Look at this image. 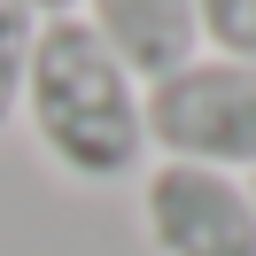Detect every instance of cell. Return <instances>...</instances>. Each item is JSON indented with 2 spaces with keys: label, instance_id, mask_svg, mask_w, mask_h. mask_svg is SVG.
<instances>
[{
  "label": "cell",
  "instance_id": "cell-3",
  "mask_svg": "<svg viewBox=\"0 0 256 256\" xmlns=\"http://www.w3.org/2000/svg\"><path fill=\"white\" fill-rule=\"evenodd\" d=\"M140 233L156 256H256V194L233 171L156 156L140 171Z\"/></svg>",
  "mask_w": 256,
  "mask_h": 256
},
{
  "label": "cell",
  "instance_id": "cell-4",
  "mask_svg": "<svg viewBox=\"0 0 256 256\" xmlns=\"http://www.w3.org/2000/svg\"><path fill=\"white\" fill-rule=\"evenodd\" d=\"M78 16L101 32V47H109L140 86L171 78L178 62H194V54H202L194 0H86Z\"/></svg>",
  "mask_w": 256,
  "mask_h": 256
},
{
  "label": "cell",
  "instance_id": "cell-7",
  "mask_svg": "<svg viewBox=\"0 0 256 256\" xmlns=\"http://www.w3.org/2000/svg\"><path fill=\"white\" fill-rule=\"evenodd\" d=\"M24 8H32V16H39V24H54V16H78L86 0H24Z\"/></svg>",
  "mask_w": 256,
  "mask_h": 256
},
{
  "label": "cell",
  "instance_id": "cell-5",
  "mask_svg": "<svg viewBox=\"0 0 256 256\" xmlns=\"http://www.w3.org/2000/svg\"><path fill=\"white\" fill-rule=\"evenodd\" d=\"M32 39H39V16L24 0H0V140L16 132L24 116V78H32Z\"/></svg>",
  "mask_w": 256,
  "mask_h": 256
},
{
  "label": "cell",
  "instance_id": "cell-1",
  "mask_svg": "<svg viewBox=\"0 0 256 256\" xmlns=\"http://www.w3.org/2000/svg\"><path fill=\"white\" fill-rule=\"evenodd\" d=\"M32 148L70 186H140L156 163L148 148V86L101 47L86 16H54L32 39V78H24V116Z\"/></svg>",
  "mask_w": 256,
  "mask_h": 256
},
{
  "label": "cell",
  "instance_id": "cell-8",
  "mask_svg": "<svg viewBox=\"0 0 256 256\" xmlns=\"http://www.w3.org/2000/svg\"><path fill=\"white\" fill-rule=\"evenodd\" d=\"M248 194H256V171H248Z\"/></svg>",
  "mask_w": 256,
  "mask_h": 256
},
{
  "label": "cell",
  "instance_id": "cell-2",
  "mask_svg": "<svg viewBox=\"0 0 256 256\" xmlns=\"http://www.w3.org/2000/svg\"><path fill=\"white\" fill-rule=\"evenodd\" d=\"M148 148L163 163H210V171H256V62L194 54L171 78L148 86Z\"/></svg>",
  "mask_w": 256,
  "mask_h": 256
},
{
  "label": "cell",
  "instance_id": "cell-6",
  "mask_svg": "<svg viewBox=\"0 0 256 256\" xmlns=\"http://www.w3.org/2000/svg\"><path fill=\"white\" fill-rule=\"evenodd\" d=\"M194 24H202V54L256 62V0H194Z\"/></svg>",
  "mask_w": 256,
  "mask_h": 256
}]
</instances>
